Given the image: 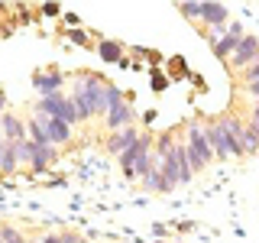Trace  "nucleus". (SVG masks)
I'll list each match as a JSON object with an SVG mask.
<instances>
[{"label": "nucleus", "instance_id": "dca6fc26", "mask_svg": "<svg viewBox=\"0 0 259 243\" xmlns=\"http://www.w3.org/2000/svg\"><path fill=\"white\" fill-rule=\"evenodd\" d=\"M52 162H55V146H36L32 143V152H29V169L32 172H46Z\"/></svg>", "mask_w": 259, "mask_h": 243}, {"label": "nucleus", "instance_id": "39448f33", "mask_svg": "<svg viewBox=\"0 0 259 243\" xmlns=\"http://www.w3.org/2000/svg\"><path fill=\"white\" fill-rule=\"evenodd\" d=\"M256 59H259V36L246 32V36L240 39V46L233 49V55L227 59V65H230V68H237V71H243L246 65H253Z\"/></svg>", "mask_w": 259, "mask_h": 243}, {"label": "nucleus", "instance_id": "aec40b11", "mask_svg": "<svg viewBox=\"0 0 259 243\" xmlns=\"http://www.w3.org/2000/svg\"><path fill=\"white\" fill-rule=\"evenodd\" d=\"M13 149H16V162H20V166H29L32 143H29V140H23V143H13Z\"/></svg>", "mask_w": 259, "mask_h": 243}, {"label": "nucleus", "instance_id": "423d86ee", "mask_svg": "<svg viewBox=\"0 0 259 243\" xmlns=\"http://www.w3.org/2000/svg\"><path fill=\"white\" fill-rule=\"evenodd\" d=\"M149 149H152V136H149V133H143L140 140L130 146V149H123V152L117 156V162H120V169H123V175H126V178H133V166L140 162L143 152H149Z\"/></svg>", "mask_w": 259, "mask_h": 243}, {"label": "nucleus", "instance_id": "4468645a", "mask_svg": "<svg viewBox=\"0 0 259 243\" xmlns=\"http://www.w3.org/2000/svg\"><path fill=\"white\" fill-rule=\"evenodd\" d=\"M140 185L146 191H159V194H165V191H175V185L168 182L165 175H162V169H159V159H156V166L149 169V172H146L143 178H140Z\"/></svg>", "mask_w": 259, "mask_h": 243}, {"label": "nucleus", "instance_id": "cd10ccee", "mask_svg": "<svg viewBox=\"0 0 259 243\" xmlns=\"http://www.w3.org/2000/svg\"><path fill=\"white\" fill-rule=\"evenodd\" d=\"M39 243H62V237H55V233H46V237L39 240Z\"/></svg>", "mask_w": 259, "mask_h": 243}, {"label": "nucleus", "instance_id": "f257e3e1", "mask_svg": "<svg viewBox=\"0 0 259 243\" xmlns=\"http://www.w3.org/2000/svg\"><path fill=\"white\" fill-rule=\"evenodd\" d=\"M71 107H75L78 120H91L107 113V97H104V81L94 75H81L75 81V94H71Z\"/></svg>", "mask_w": 259, "mask_h": 243}, {"label": "nucleus", "instance_id": "7ed1b4c3", "mask_svg": "<svg viewBox=\"0 0 259 243\" xmlns=\"http://www.w3.org/2000/svg\"><path fill=\"white\" fill-rule=\"evenodd\" d=\"M224 29H227L224 36H217L214 43H210V46H214V55H217L221 62H227V59H230V55H233V49L240 46V39L246 36V29H243V23H240V20H230Z\"/></svg>", "mask_w": 259, "mask_h": 243}, {"label": "nucleus", "instance_id": "a211bd4d", "mask_svg": "<svg viewBox=\"0 0 259 243\" xmlns=\"http://www.w3.org/2000/svg\"><path fill=\"white\" fill-rule=\"evenodd\" d=\"M16 169H20V162H16L13 143H4V152H0V172H4V175H13Z\"/></svg>", "mask_w": 259, "mask_h": 243}, {"label": "nucleus", "instance_id": "5701e85b", "mask_svg": "<svg viewBox=\"0 0 259 243\" xmlns=\"http://www.w3.org/2000/svg\"><path fill=\"white\" fill-rule=\"evenodd\" d=\"M240 78H243V85H249V81H259V59L253 65H246V68L240 71Z\"/></svg>", "mask_w": 259, "mask_h": 243}, {"label": "nucleus", "instance_id": "0eeeda50", "mask_svg": "<svg viewBox=\"0 0 259 243\" xmlns=\"http://www.w3.org/2000/svg\"><path fill=\"white\" fill-rule=\"evenodd\" d=\"M204 133H207V143H210V152H214V162H224V159H233V149L230 143H227L224 130L217 120H210V124H204Z\"/></svg>", "mask_w": 259, "mask_h": 243}, {"label": "nucleus", "instance_id": "f3484780", "mask_svg": "<svg viewBox=\"0 0 259 243\" xmlns=\"http://www.w3.org/2000/svg\"><path fill=\"white\" fill-rule=\"evenodd\" d=\"M259 152V130L253 124H243V140H240V156H256Z\"/></svg>", "mask_w": 259, "mask_h": 243}, {"label": "nucleus", "instance_id": "ddd939ff", "mask_svg": "<svg viewBox=\"0 0 259 243\" xmlns=\"http://www.w3.org/2000/svg\"><path fill=\"white\" fill-rule=\"evenodd\" d=\"M0 127H4V140H7V143H23V140H26V120H20L16 113L4 110Z\"/></svg>", "mask_w": 259, "mask_h": 243}, {"label": "nucleus", "instance_id": "1a4fd4ad", "mask_svg": "<svg viewBox=\"0 0 259 243\" xmlns=\"http://www.w3.org/2000/svg\"><path fill=\"white\" fill-rule=\"evenodd\" d=\"M39 117V113H36ZM42 120V130H46V140H49V146H65V143H71V130L68 124H62V120H52V117H39Z\"/></svg>", "mask_w": 259, "mask_h": 243}, {"label": "nucleus", "instance_id": "9d476101", "mask_svg": "<svg viewBox=\"0 0 259 243\" xmlns=\"http://www.w3.org/2000/svg\"><path fill=\"white\" fill-rule=\"evenodd\" d=\"M201 23L210 29H224L230 23V7L227 4H201Z\"/></svg>", "mask_w": 259, "mask_h": 243}, {"label": "nucleus", "instance_id": "c85d7f7f", "mask_svg": "<svg viewBox=\"0 0 259 243\" xmlns=\"http://www.w3.org/2000/svg\"><path fill=\"white\" fill-rule=\"evenodd\" d=\"M62 243H81V240L75 237V233H65V237H62Z\"/></svg>", "mask_w": 259, "mask_h": 243}, {"label": "nucleus", "instance_id": "2eb2a0df", "mask_svg": "<svg viewBox=\"0 0 259 243\" xmlns=\"http://www.w3.org/2000/svg\"><path fill=\"white\" fill-rule=\"evenodd\" d=\"M32 85H36L39 97L62 94V75H59V71H36V75H32Z\"/></svg>", "mask_w": 259, "mask_h": 243}, {"label": "nucleus", "instance_id": "c756f323", "mask_svg": "<svg viewBox=\"0 0 259 243\" xmlns=\"http://www.w3.org/2000/svg\"><path fill=\"white\" fill-rule=\"evenodd\" d=\"M0 117H4V94H0Z\"/></svg>", "mask_w": 259, "mask_h": 243}, {"label": "nucleus", "instance_id": "393cba45", "mask_svg": "<svg viewBox=\"0 0 259 243\" xmlns=\"http://www.w3.org/2000/svg\"><path fill=\"white\" fill-rule=\"evenodd\" d=\"M243 91H246V97L253 104H259V81H249V85H243Z\"/></svg>", "mask_w": 259, "mask_h": 243}, {"label": "nucleus", "instance_id": "9b49d317", "mask_svg": "<svg viewBox=\"0 0 259 243\" xmlns=\"http://www.w3.org/2000/svg\"><path fill=\"white\" fill-rule=\"evenodd\" d=\"M104 120H107V130H110V133H117V130H123V127L133 124V107H130L126 101H120V104H113V107H107Z\"/></svg>", "mask_w": 259, "mask_h": 243}, {"label": "nucleus", "instance_id": "20e7f679", "mask_svg": "<svg viewBox=\"0 0 259 243\" xmlns=\"http://www.w3.org/2000/svg\"><path fill=\"white\" fill-rule=\"evenodd\" d=\"M185 146L191 152H198L207 166L214 162V152H210V143H207V133H204V120H194V124L185 127Z\"/></svg>", "mask_w": 259, "mask_h": 243}, {"label": "nucleus", "instance_id": "a878e982", "mask_svg": "<svg viewBox=\"0 0 259 243\" xmlns=\"http://www.w3.org/2000/svg\"><path fill=\"white\" fill-rule=\"evenodd\" d=\"M68 36L75 39V43H81V46H88V32H84V29H81V32H78V29H71Z\"/></svg>", "mask_w": 259, "mask_h": 243}, {"label": "nucleus", "instance_id": "bb28decb", "mask_svg": "<svg viewBox=\"0 0 259 243\" xmlns=\"http://www.w3.org/2000/svg\"><path fill=\"white\" fill-rule=\"evenodd\" d=\"M249 124L259 127V104H253V107H249Z\"/></svg>", "mask_w": 259, "mask_h": 243}, {"label": "nucleus", "instance_id": "4be33fe9", "mask_svg": "<svg viewBox=\"0 0 259 243\" xmlns=\"http://www.w3.org/2000/svg\"><path fill=\"white\" fill-rule=\"evenodd\" d=\"M104 97H107V107H113V104L123 101V94H120L117 85H104Z\"/></svg>", "mask_w": 259, "mask_h": 243}, {"label": "nucleus", "instance_id": "6e6552de", "mask_svg": "<svg viewBox=\"0 0 259 243\" xmlns=\"http://www.w3.org/2000/svg\"><path fill=\"white\" fill-rule=\"evenodd\" d=\"M140 127L136 124H130V127H123V130H117V133H110L107 136V152L110 156H120V152L123 149H130V146H133L136 140H140Z\"/></svg>", "mask_w": 259, "mask_h": 243}, {"label": "nucleus", "instance_id": "f8f14e48", "mask_svg": "<svg viewBox=\"0 0 259 243\" xmlns=\"http://www.w3.org/2000/svg\"><path fill=\"white\" fill-rule=\"evenodd\" d=\"M217 124H221L227 143H230V149H233V156H240V140H243V124H246V120H240V117H233V113H227V117L217 120Z\"/></svg>", "mask_w": 259, "mask_h": 243}, {"label": "nucleus", "instance_id": "6ab92c4d", "mask_svg": "<svg viewBox=\"0 0 259 243\" xmlns=\"http://www.w3.org/2000/svg\"><path fill=\"white\" fill-rule=\"evenodd\" d=\"M97 52H101L104 62H120V55H123V46L113 43V39H101V43H97Z\"/></svg>", "mask_w": 259, "mask_h": 243}, {"label": "nucleus", "instance_id": "f03ea898", "mask_svg": "<svg viewBox=\"0 0 259 243\" xmlns=\"http://www.w3.org/2000/svg\"><path fill=\"white\" fill-rule=\"evenodd\" d=\"M36 113H39V117L62 120V124H68V127L78 124V113H75V107H71V97H65V94H46V97H39V101H36Z\"/></svg>", "mask_w": 259, "mask_h": 243}, {"label": "nucleus", "instance_id": "412c9836", "mask_svg": "<svg viewBox=\"0 0 259 243\" xmlns=\"http://www.w3.org/2000/svg\"><path fill=\"white\" fill-rule=\"evenodd\" d=\"M178 13L188 16L191 23H201V4H178Z\"/></svg>", "mask_w": 259, "mask_h": 243}, {"label": "nucleus", "instance_id": "b1692460", "mask_svg": "<svg viewBox=\"0 0 259 243\" xmlns=\"http://www.w3.org/2000/svg\"><path fill=\"white\" fill-rule=\"evenodd\" d=\"M0 243H26L13 227H0Z\"/></svg>", "mask_w": 259, "mask_h": 243}]
</instances>
